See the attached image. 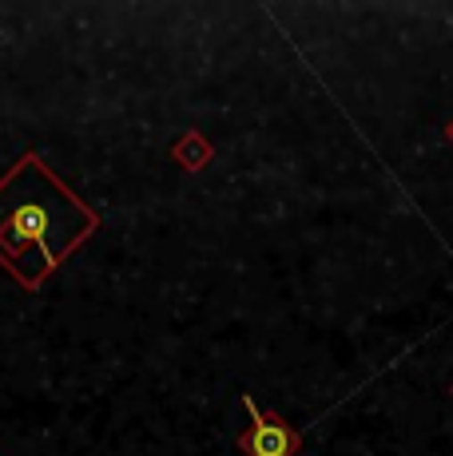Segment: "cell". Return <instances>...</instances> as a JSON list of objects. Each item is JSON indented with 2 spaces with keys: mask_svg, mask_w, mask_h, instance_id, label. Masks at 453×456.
I'll use <instances>...</instances> for the list:
<instances>
[{
  "mask_svg": "<svg viewBox=\"0 0 453 456\" xmlns=\"http://www.w3.org/2000/svg\"><path fill=\"white\" fill-rule=\"evenodd\" d=\"M449 139H453V124H449Z\"/></svg>",
  "mask_w": 453,
  "mask_h": 456,
  "instance_id": "3957f363",
  "label": "cell"
},
{
  "mask_svg": "<svg viewBox=\"0 0 453 456\" xmlns=\"http://www.w3.org/2000/svg\"><path fill=\"white\" fill-rule=\"evenodd\" d=\"M100 215L76 199L45 167L40 155H24L0 179V266L37 290L84 239H92Z\"/></svg>",
  "mask_w": 453,
  "mask_h": 456,
  "instance_id": "6da1fadb",
  "label": "cell"
},
{
  "mask_svg": "<svg viewBox=\"0 0 453 456\" xmlns=\"http://www.w3.org/2000/svg\"><path fill=\"white\" fill-rule=\"evenodd\" d=\"M243 409L251 413V428L239 436V449L247 456H294L299 452V433H291L283 420L259 413L255 397L243 393Z\"/></svg>",
  "mask_w": 453,
  "mask_h": 456,
  "instance_id": "7a4b0ae2",
  "label": "cell"
}]
</instances>
